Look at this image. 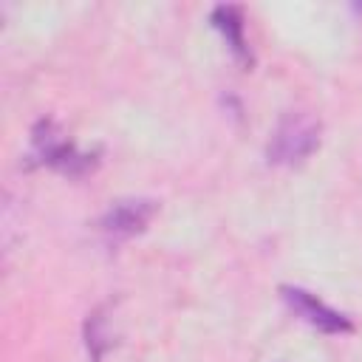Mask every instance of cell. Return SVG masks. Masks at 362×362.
I'll use <instances>...</instances> for the list:
<instances>
[{"label":"cell","mask_w":362,"mask_h":362,"mask_svg":"<svg viewBox=\"0 0 362 362\" xmlns=\"http://www.w3.org/2000/svg\"><path fill=\"white\" fill-rule=\"evenodd\" d=\"M320 119H314L305 110H288L277 122L269 144H266V161L272 167H294L303 164L317 147H320Z\"/></svg>","instance_id":"6da1fadb"},{"label":"cell","mask_w":362,"mask_h":362,"mask_svg":"<svg viewBox=\"0 0 362 362\" xmlns=\"http://www.w3.org/2000/svg\"><path fill=\"white\" fill-rule=\"evenodd\" d=\"M34 158L65 175H82L96 164L90 153H82L62 133H57L54 122H40L34 127Z\"/></svg>","instance_id":"7a4b0ae2"},{"label":"cell","mask_w":362,"mask_h":362,"mask_svg":"<svg viewBox=\"0 0 362 362\" xmlns=\"http://www.w3.org/2000/svg\"><path fill=\"white\" fill-rule=\"evenodd\" d=\"M283 300L288 303V308L303 320L308 322L311 328L322 331V334H351L354 331V322L351 317L339 314L337 308L325 305L322 300H317L311 291L305 288H297V286H283Z\"/></svg>","instance_id":"3957f363"},{"label":"cell","mask_w":362,"mask_h":362,"mask_svg":"<svg viewBox=\"0 0 362 362\" xmlns=\"http://www.w3.org/2000/svg\"><path fill=\"white\" fill-rule=\"evenodd\" d=\"M156 212V201L150 198H127V201H116L99 221L102 232L110 238H133L139 232H144V226L150 223Z\"/></svg>","instance_id":"277c9868"},{"label":"cell","mask_w":362,"mask_h":362,"mask_svg":"<svg viewBox=\"0 0 362 362\" xmlns=\"http://www.w3.org/2000/svg\"><path fill=\"white\" fill-rule=\"evenodd\" d=\"M212 23H215V28L226 37V45L232 48V54H235L243 65H249V62H252V54H249V48H246L240 8H235V6H218V8L212 11Z\"/></svg>","instance_id":"5b68a950"}]
</instances>
